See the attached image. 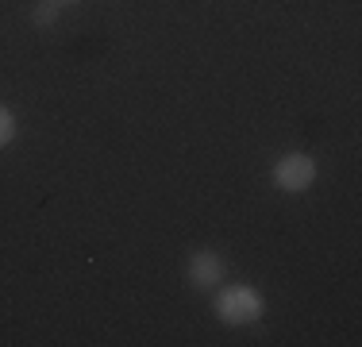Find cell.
I'll return each mask as SVG.
<instances>
[{
    "label": "cell",
    "instance_id": "3957f363",
    "mask_svg": "<svg viewBox=\"0 0 362 347\" xmlns=\"http://www.w3.org/2000/svg\"><path fill=\"white\" fill-rule=\"evenodd\" d=\"M185 282L193 285V290H216L223 282V258L216 251H197L185 266Z\"/></svg>",
    "mask_w": 362,
    "mask_h": 347
},
{
    "label": "cell",
    "instance_id": "6da1fadb",
    "mask_svg": "<svg viewBox=\"0 0 362 347\" xmlns=\"http://www.w3.org/2000/svg\"><path fill=\"white\" fill-rule=\"evenodd\" d=\"M262 293L251 285H228L216 293V317L223 324H255L262 317Z\"/></svg>",
    "mask_w": 362,
    "mask_h": 347
},
{
    "label": "cell",
    "instance_id": "277c9868",
    "mask_svg": "<svg viewBox=\"0 0 362 347\" xmlns=\"http://www.w3.org/2000/svg\"><path fill=\"white\" fill-rule=\"evenodd\" d=\"M12 139H16V116L0 104V147H8Z\"/></svg>",
    "mask_w": 362,
    "mask_h": 347
},
{
    "label": "cell",
    "instance_id": "8992f818",
    "mask_svg": "<svg viewBox=\"0 0 362 347\" xmlns=\"http://www.w3.org/2000/svg\"><path fill=\"white\" fill-rule=\"evenodd\" d=\"M54 4H74V0H54Z\"/></svg>",
    "mask_w": 362,
    "mask_h": 347
},
{
    "label": "cell",
    "instance_id": "7a4b0ae2",
    "mask_svg": "<svg viewBox=\"0 0 362 347\" xmlns=\"http://www.w3.org/2000/svg\"><path fill=\"white\" fill-rule=\"evenodd\" d=\"M313 181H316V162L308 154H286L274 166V186L286 189V193H305Z\"/></svg>",
    "mask_w": 362,
    "mask_h": 347
},
{
    "label": "cell",
    "instance_id": "5b68a950",
    "mask_svg": "<svg viewBox=\"0 0 362 347\" xmlns=\"http://www.w3.org/2000/svg\"><path fill=\"white\" fill-rule=\"evenodd\" d=\"M58 8H62V4H54V0H47V4H39V8H35V16H31V20H35L39 28H47V23L54 20V12H58Z\"/></svg>",
    "mask_w": 362,
    "mask_h": 347
}]
</instances>
